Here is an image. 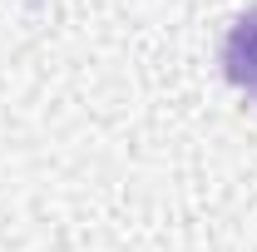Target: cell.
Returning a JSON list of instances; mask_svg holds the SVG:
<instances>
[{
	"label": "cell",
	"mask_w": 257,
	"mask_h": 252,
	"mask_svg": "<svg viewBox=\"0 0 257 252\" xmlns=\"http://www.w3.org/2000/svg\"><path fill=\"white\" fill-rule=\"evenodd\" d=\"M223 69L232 84H257V10H247L237 25H232V35H227L223 45Z\"/></svg>",
	"instance_id": "1"
}]
</instances>
